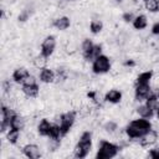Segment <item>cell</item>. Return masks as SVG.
Masks as SVG:
<instances>
[{"label": "cell", "instance_id": "cell-26", "mask_svg": "<svg viewBox=\"0 0 159 159\" xmlns=\"http://www.w3.org/2000/svg\"><path fill=\"white\" fill-rule=\"evenodd\" d=\"M103 130L107 133V134H114L117 133L118 130V123L116 120H107L104 124H103Z\"/></svg>", "mask_w": 159, "mask_h": 159}, {"label": "cell", "instance_id": "cell-22", "mask_svg": "<svg viewBox=\"0 0 159 159\" xmlns=\"http://www.w3.org/2000/svg\"><path fill=\"white\" fill-rule=\"evenodd\" d=\"M88 29H89V32L92 35H99L103 31V29H104V24L99 19H93V20L89 21Z\"/></svg>", "mask_w": 159, "mask_h": 159}, {"label": "cell", "instance_id": "cell-31", "mask_svg": "<svg viewBox=\"0 0 159 159\" xmlns=\"http://www.w3.org/2000/svg\"><path fill=\"white\" fill-rule=\"evenodd\" d=\"M134 17H135V14L133 12V11H124L123 14H122V20L124 21V22H127V24H132V21L134 20Z\"/></svg>", "mask_w": 159, "mask_h": 159}, {"label": "cell", "instance_id": "cell-14", "mask_svg": "<svg viewBox=\"0 0 159 159\" xmlns=\"http://www.w3.org/2000/svg\"><path fill=\"white\" fill-rule=\"evenodd\" d=\"M52 26H53L57 31H66V30L70 29V26H71V17L67 16V15L57 16L56 19H53Z\"/></svg>", "mask_w": 159, "mask_h": 159}, {"label": "cell", "instance_id": "cell-35", "mask_svg": "<svg viewBox=\"0 0 159 159\" xmlns=\"http://www.w3.org/2000/svg\"><path fill=\"white\" fill-rule=\"evenodd\" d=\"M155 117H157V119L159 120V106H158V108L155 109Z\"/></svg>", "mask_w": 159, "mask_h": 159}, {"label": "cell", "instance_id": "cell-23", "mask_svg": "<svg viewBox=\"0 0 159 159\" xmlns=\"http://www.w3.org/2000/svg\"><path fill=\"white\" fill-rule=\"evenodd\" d=\"M50 140H61L62 137V133H61V128H60V124L58 123H52L51 125V129H50V134L47 137Z\"/></svg>", "mask_w": 159, "mask_h": 159}, {"label": "cell", "instance_id": "cell-5", "mask_svg": "<svg viewBox=\"0 0 159 159\" xmlns=\"http://www.w3.org/2000/svg\"><path fill=\"white\" fill-rule=\"evenodd\" d=\"M91 70H92V73L97 76L106 75L112 70V61L107 55L102 53L93 60V62L91 63Z\"/></svg>", "mask_w": 159, "mask_h": 159}, {"label": "cell", "instance_id": "cell-6", "mask_svg": "<svg viewBox=\"0 0 159 159\" xmlns=\"http://www.w3.org/2000/svg\"><path fill=\"white\" fill-rule=\"evenodd\" d=\"M57 47V39L55 35H47L43 37V40L41 41L40 45V53L42 56H45L46 58H50Z\"/></svg>", "mask_w": 159, "mask_h": 159}, {"label": "cell", "instance_id": "cell-7", "mask_svg": "<svg viewBox=\"0 0 159 159\" xmlns=\"http://www.w3.org/2000/svg\"><path fill=\"white\" fill-rule=\"evenodd\" d=\"M158 138H159V132L155 130V129H150L149 132H147L144 135H142L139 139H138V144L140 148H150L153 145H155V143L158 142Z\"/></svg>", "mask_w": 159, "mask_h": 159}, {"label": "cell", "instance_id": "cell-24", "mask_svg": "<svg viewBox=\"0 0 159 159\" xmlns=\"http://www.w3.org/2000/svg\"><path fill=\"white\" fill-rule=\"evenodd\" d=\"M144 9L149 14L159 12V0H147V1H144Z\"/></svg>", "mask_w": 159, "mask_h": 159}, {"label": "cell", "instance_id": "cell-9", "mask_svg": "<svg viewBox=\"0 0 159 159\" xmlns=\"http://www.w3.org/2000/svg\"><path fill=\"white\" fill-rule=\"evenodd\" d=\"M37 78L41 83L43 84H51V83H55L56 82V71L45 66L42 68H40L39 71V75H37Z\"/></svg>", "mask_w": 159, "mask_h": 159}, {"label": "cell", "instance_id": "cell-32", "mask_svg": "<svg viewBox=\"0 0 159 159\" xmlns=\"http://www.w3.org/2000/svg\"><path fill=\"white\" fill-rule=\"evenodd\" d=\"M148 157L152 158V159H159V145L150 147L149 152H148Z\"/></svg>", "mask_w": 159, "mask_h": 159}, {"label": "cell", "instance_id": "cell-13", "mask_svg": "<svg viewBox=\"0 0 159 159\" xmlns=\"http://www.w3.org/2000/svg\"><path fill=\"white\" fill-rule=\"evenodd\" d=\"M51 125H52L51 120H48L47 118H41L37 122V124H36V133H37V135L42 137V138H47L48 134H50Z\"/></svg>", "mask_w": 159, "mask_h": 159}, {"label": "cell", "instance_id": "cell-25", "mask_svg": "<svg viewBox=\"0 0 159 159\" xmlns=\"http://www.w3.org/2000/svg\"><path fill=\"white\" fill-rule=\"evenodd\" d=\"M93 46H94V42H93L92 39H89V37L83 39L82 42H81V53H82V56L87 55L93 48Z\"/></svg>", "mask_w": 159, "mask_h": 159}, {"label": "cell", "instance_id": "cell-12", "mask_svg": "<svg viewBox=\"0 0 159 159\" xmlns=\"http://www.w3.org/2000/svg\"><path fill=\"white\" fill-rule=\"evenodd\" d=\"M30 75H31V73H30V71H29L27 67H25V66H19V67L14 68V71L11 72V80H12L15 83H17V84H22V82H24Z\"/></svg>", "mask_w": 159, "mask_h": 159}, {"label": "cell", "instance_id": "cell-19", "mask_svg": "<svg viewBox=\"0 0 159 159\" xmlns=\"http://www.w3.org/2000/svg\"><path fill=\"white\" fill-rule=\"evenodd\" d=\"M10 127H11L12 129H16V130L22 132V130L26 128V118H25L22 114L16 113V114L12 117L11 122H10Z\"/></svg>", "mask_w": 159, "mask_h": 159}, {"label": "cell", "instance_id": "cell-33", "mask_svg": "<svg viewBox=\"0 0 159 159\" xmlns=\"http://www.w3.org/2000/svg\"><path fill=\"white\" fill-rule=\"evenodd\" d=\"M150 34H152L153 36H159V20H157V21L152 25V27H150Z\"/></svg>", "mask_w": 159, "mask_h": 159}, {"label": "cell", "instance_id": "cell-37", "mask_svg": "<svg viewBox=\"0 0 159 159\" xmlns=\"http://www.w3.org/2000/svg\"><path fill=\"white\" fill-rule=\"evenodd\" d=\"M142 1H143V2H144V1H147V0H142Z\"/></svg>", "mask_w": 159, "mask_h": 159}, {"label": "cell", "instance_id": "cell-18", "mask_svg": "<svg viewBox=\"0 0 159 159\" xmlns=\"http://www.w3.org/2000/svg\"><path fill=\"white\" fill-rule=\"evenodd\" d=\"M135 113L138 114V117H142V118H147V119H150L155 116V112L149 108L145 103H139L137 107H135Z\"/></svg>", "mask_w": 159, "mask_h": 159}, {"label": "cell", "instance_id": "cell-17", "mask_svg": "<svg viewBox=\"0 0 159 159\" xmlns=\"http://www.w3.org/2000/svg\"><path fill=\"white\" fill-rule=\"evenodd\" d=\"M148 16L145 14H137L134 20L132 21V26L134 30L137 31H142V30H145L148 27Z\"/></svg>", "mask_w": 159, "mask_h": 159}, {"label": "cell", "instance_id": "cell-16", "mask_svg": "<svg viewBox=\"0 0 159 159\" xmlns=\"http://www.w3.org/2000/svg\"><path fill=\"white\" fill-rule=\"evenodd\" d=\"M154 78V71L147 70L143 72H139L135 77L134 84H152V81Z\"/></svg>", "mask_w": 159, "mask_h": 159}, {"label": "cell", "instance_id": "cell-28", "mask_svg": "<svg viewBox=\"0 0 159 159\" xmlns=\"http://www.w3.org/2000/svg\"><path fill=\"white\" fill-rule=\"evenodd\" d=\"M87 98L92 102V103H94V104H101V94H99V92L98 91H96V89H92V91H88L87 92Z\"/></svg>", "mask_w": 159, "mask_h": 159}, {"label": "cell", "instance_id": "cell-4", "mask_svg": "<svg viewBox=\"0 0 159 159\" xmlns=\"http://www.w3.org/2000/svg\"><path fill=\"white\" fill-rule=\"evenodd\" d=\"M76 118H77V112L71 109V111H66L63 113H61L57 119H56V123L60 124V128H61V133H62V137H66L70 130L72 129L75 122H76Z\"/></svg>", "mask_w": 159, "mask_h": 159}, {"label": "cell", "instance_id": "cell-8", "mask_svg": "<svg viewBox=\"0 0 159 159\" xmlns=\"http://www.w3.org/2000/svg\"><path fill=\"white\" fill-rule=\"evenodd\" d=\"M152 92V84H134V101L138 103H143Z\"/></svg>", "mask_w": 159, "mask_h": 159}, {"label": "cell", "instance_id": "cell-38", "mask_svg": "<svg viewBox=\"0 0 159 159\" xmlns=\"http://www.w3.org/2000/svg\"><path fill=\"white\" fill-rule=\"evenodd\" d=\"M72 1H76V0H72Z\"/></svg>", "mask_w": 159, "mask_h": 159}, {"label": "cell", "instance_id": "cell-11", "mask_svg": "<svg viewBox=\"0 0 159 159\" xmlns=\"http://www.w3.org/2000/svg\"><path fill=\"white\" fill-rule=\"evenodd\" d=\"M122 99H123V92L118 88H111L103 96V101L109 104H118L122 102Z\"/></svg>", "mask_w": 159, "mask_h": 159}, {"label": "cell", "instance_id": "cell-20", "mask_svg": "<svg viewBox=\"0 0 159 159\" xmlns=\"http://www.w3.org/2000/svg\"><path fill=\"white\" fill-rule=\"evenodd\" d=\"M103 53V45L102 43H94V46H93V48L87 53V55H84V56H82L83 57V60L86 61V62H93V60L94 58H97L99 55H102Z\"/></svg>", "mask_w": 159, "mask_h": 159}, {"label": "cell", "instance_id": "cell-3", "mask_svg": "<svg viewBox=\"0 0 159 159\" xmlns=\"http://www.w3.org/2000/svg\"><path fill=\"white\" fill-rule=\"evenodd\" d=\"M120 149H122V147L119 144L113 143L111 140L102 139L98 143L96 158L97 159H112V158H114L119 154Z\"/></svg>", "mask_w": 159, "mask_h": 159}, {"label": "cell", "instance_id": "cell-21", "mask_svg": "<svg viewBox=\"0 0 159 159\" xmlns=\"http://www.w3.org/2000/svg\"><path fill=\"white\" fill-rule=\"evenodd\" d=\"M20 138H21V132L20 130H16V129L10 128L5 133V139H6V142L10 145H16L20 142Z\"/></svg>", "mask_w": 159, "mask_h": 159}, {"label": "cell", "instance_id": "cell-10", "mask_svg": "<svg viewBox=\"0 0 159 159\" xmlns=\"http://www.w3.org/2000/svg\"><path fill=\"white\" fill-rule=\"evenodd\" d=\"M21 152L29 159H39L42 157V150H41L40 145H37L36 143H26L22 147Z\"/></svg>", "mask_w": 159, "mask_h": 159}, {"label": "cell", "instance_id": "cell-34", "mask_svg": "<svg viewBox=\"0 0 159 159\" xmlns=\"http://www.w3.org/2000/svg\"><path fill=\"white\" fill-rule=\"evenodd\" d=\"M123 66H124V67H129V68H133V67H135V66H137V62H135L133 58H127V60H124V62H123Z\"/></svg>", "mask_w": 159, "mask_h": 159}, {"label": "cell", "instance_id": "cell-29", "mask_svg": "<svg viewBox=\"0 0 159 159\" xmlns=\"http://www.w3.org/2000/svg\"><path fill=\"white\" fill-rule=\"evenodd\" d=\"M30 16H31V9H24L17 15V21L19 22H26L30 19Z\"/></svg>", "mask_w": 159, "mask_h": 159}, {"label": "cell", "instance_id": "cell-27", "mask_svg": "<svg viewBox=\"0 0 159 159\" xmlns=\"http://www.w3.org/2000/svg\"><path fill=\"white\" fill-rule=\"evenodd\" d=\"M47 61H48V58H46L45 56H42L41 53H39V55H36V56L32 58V65H34L36 68H42V67L46 66Z\"/></svg>", "mask_w": 159, "mask_h": 159}, {"label": "cell", "instance_id": "cell-2", "mask_svg": "<svg viewBox=\"0 0 159 159\" xmlns=\"http://www.w3.org/2000/svg\"><path fill=\"white\" fill-rule=\"evenodd\" d=\"M93 134L91 130H84L81 133L77 144L73 148V157L78 158V159H83L89 155L92 147H93V142H92Z\"/></svg>", "mask_w": 159, "mask_h": 159}, {"label": "cell", "instance_id": "cell-15", "mask_svg": "<svg viewBox=\"0 0 159 159\" xmlns=\"http://www.w3.org/2000/svg\"><path fill=\"white\" fill-rule=\"evenodd\" d=\"M40 84L32 83V84H25L21 86V92L26 98H37L40 94Z\"/></svg>", "mask_w": 159, "mask_h": 159}, {"label": "cell", "instance_id": "cell-30", "mask_svg": "<svg viewBox=\"0 0 159 159\" xmlns=\"http://www.w3.org/2000/svg\"><path fill=\"white\" fill-rule=\"evenodd\" d=\"M12 83H15L12 80H4L2 81V92L4 94H10L12 91Z\"/></svg>", "mask_w": 159, "mask_h": 159}, {"label": "cell", "instance_id": "cell-1", "mask_svg": "<svg viewBox=\"0 0 159 159\" xmlns=\"http://www.w3.org/2000/svg\"><path fill=\"white\" fill-rule=\"evenodd\" d=\"M153 128V123L150 119L147 118H134L132 119L124 128V134L129 140H138L142 135H144L147 132H149Z\"/></svg>", "mask_w": 159, "mask_h": 159}, {"label": "cell", "instance_id": "cell-36", "mask_svg": "<svg viewBox=\"0 0 159 159\" xmlns=\"http://www.w3.org/2000/svg\"><path fill=\"white\" fill-rule=\"evenodd\" d=\"M114 1H117V2H122L123 0H114Z\"/></svg>", "mask_w": 159, "mask_h": 159}]
</instances>
